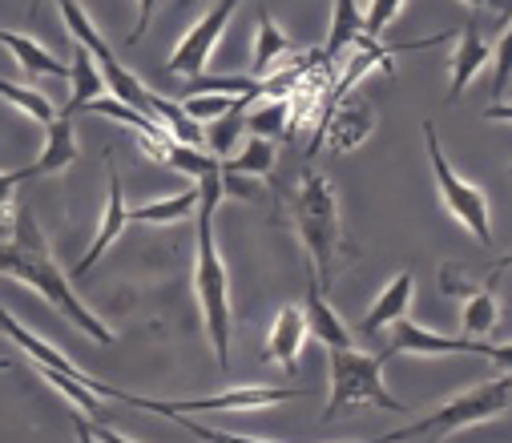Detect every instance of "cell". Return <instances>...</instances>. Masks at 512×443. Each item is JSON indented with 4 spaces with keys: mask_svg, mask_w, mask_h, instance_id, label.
I'll return each instance as SVG.
<instances>
[{
    "mask_svg": "<svg viewBox=\"0 0 512 443\" xmlns=\"http://www.w3.org/2000/svg\"><path fill=\"white\" fill-rule=\"evenodd\" d=\"M0 274H13V278H21V282H29L37 294H45L53 311L69 315V323H73L77 331H85L93 343H105V347L113 343V331L77 299L73 282H69V278L61 274V266L53 262L49 242H45V234L37 230V222H33L29 210H17L13 238L0 242Z\"/></svg>",
    "mask_w": 512,
    "mask_h": 443,
    "instance_id": "1",
    "label": "cell"
},
{
    "mask_svg": "<svg viewBox=\"0 0 512 443\" xmlns=\"http://www.w3.org/2000/svg\"><path fill=\"white\" fill-rule=\"evenodd\" d=\"M222 202V182L218 174L198 178V258H194V294H198V307L206 319V335L214 347L218 367H230V278L214 242V214Z\"/></svg>",
    "mask_w": 512,
    "mask_h": 443,
    "instance_id": "2",
    "label": "cell"
},
{
    "mask_svg": "<svg viewBox=\"0 0 512 443\" xmlns=\"http://www.w3.org/2000/svg\"><path fill=\"white\" fill-rule=\"evenodd\" d=\"M295 226L307 250V266L315 270L319 282H331L335 258L347 250V242H343V222H339V198L327 174L303 170L299 190H295Z\"/></svg>",
    "mask_w": 512,
    "mask_h": 443,
    "instance_id": "3",
    "label": "cell"
},
{
    "mask_svg": "<svg viewBox=\"0 0 512 443\" xmlns=\"http://www.w3.org/2000/svg\"><path fill=\"white\" fill-rule=\"evenodd\" d=\"M331 363V399L323 407V423H335L351 407H383V411H404V403L383 387V367L392 363V351L383 347L379 355H363L355 347L327 351Z\"/></svg>",
    "mask_w": 512,
    "mask_h": 443,
    "instance_id": "4",
    "label": "cell"
},
{
    "mask_svg": "<svg viewBox=\"0 0 512 443\" xmlns=\"http://www.w3.org/2000/svg\"><path fill=\"white\" fill-rule=\"evenodd\" d=\"M508 403H512V379H508V371H504L500 379L480 383V387L464 391L460 399L444 403L440 411H432V415H424V419H416V423H408V427H400V431H392V435H379V439H383V443H400V439H440V435H448V431H456V427H468V423H484V419L504 415Z\"/></svg>",
    "mask_w": 512,
    "mask_h": 443,
    "instance_id": "5",
    "label": "cell"
},
{
    "mask_svg": "<svg viewBox=\"0 0 512 443\" xmlns=\"http://www.w3.org/2000/svg\"><path fill=\"white\" fill-rule=\"evenodd\" d=\"M424 145H428V162H432V174H436V186H440V198L444 206L456 214V222L468 226V234L480 242V246H492V222H488V198L468 186L444 158V145H440V133L432 121H424Z\"/></svg>",
    "mask_w": 512,
    "mask_h": 443,
    "instance_id": "6",
    "label": "cell"
},
{
    "mask_svg": "<svg viewBox=\"0 0 512 443\" xmlns=\"http://www.w3.org/2000/svg\"><path fill=\"white\" fill-rule=\"evenodd\" d=\"M311 395L307 387H234L222 395H206V399H146V395H130L125 403L154 411V415H186V411H259V407H275L287 399H303Z\"/></svg>",
    "mask_w": 512,
    "mask_h": 443,
    "instance_id": "7",
    "label": "cell"
},
{
    "mask_svg": "<svg viewBox=\"0 0 512 443\" xmlns=\"http://www.w3.org/2000/svg\"><path fill=\"white\" fill-rule=\"evenodd\" d=\"M388 351H392V359H396V355H480V359L500 363V371H508V363H512L508 347H492V343H480V339H448V335L424 331V327L412 323V319H396V323H392V343H388Z\"/></svg>",
    "mask_w": 512,
    "mask_h": 443,
    "instance_id": "8",
    "label": "cell"
},
{
    "mask_svg": "<svg viewBox=\"0 0 512 443\" xmlns=\"http://www.w3.org/2000/svg\"><path fill=\"white\" fill-rule=\"evenodd\" d=\"M375 129V105L367 97H339L331 105V113L323 117V129L315 137V150L327 145V154H351L367 141V133Z\"/></svg>",
    "mask_w": 512,
    "mask_h": 443,
    "instance_id": "9",
    "label": "cell"
},
{
    "mask_svg": "<svg viewBox=\"0 0 512 443\" xmlns=\"http://www.w3.org/2000/svg\"><path fill=\"white\" fill-rule=\"evenodd\" d=\"M0 335H9V339H13V343H17V347L37 363V367H45V371H61V375H73V379H81L89 391H97V395H105V399H121V403H125V391H117V387L97 383L93 375H85L69 355H61V351H57V347H49L45 339H37V335H33L29 327H21L5 307H0Z\"/></svg>",
    "mask_w": 512,
    "mask_h": 443,
    "instance_id": "10",
    "label": "cell"
},
{
    "mask_svg": "<svg viewBox=\"0 0 512 443\" xmlns=\"http://www.w3.org/2000/svg\"><path fill=\"white\" fill-rule=\"evenodd\" d=\"M242 5V0H218V5L182 37V45L174 49V57H170V73H182V77H198L202 69H206V61H210V49L218 45V37H222V29L230 25V17H234V9Z\"/></svg>",
    "mask_w": 512,
    "mask_h": 443,
    "instance_id": "11",
    "label": "cell"
},
{
    "mask_svg": "<svg viewBox=\"0 0 512 443\" xmlns=\"http://www.w3.org/2000/svg\"><path fill=\"white\" fill-rule=\"evenodd\" d=\"M125 226H130V210H125V190H121V174H117V162H109V206H105V218H101V230H97V238L89 242V250H85V258L77 262V270H73V278H81V274H89L93 266H97V258L125 234Z\"/></svg>",
    "mask_w": 512,
    "mask_h": 443,
    "instance_id": "12",
    "label": "cell"
},
{
    "mask_svg": "<svg viewBox=\"0 0 512 443\" xmlns=\"http://www.w3.org/2000/svg\"><path fill=\"white\" fill-rule=\"evenodd\" d=\"M303 319H307V335H315L327 351L351 347V331H347V323L335 315V307L323 299V282L315 278L311 266H307V303H303Z\"/></svg>",
    "mask_w": 512,
    "mask_h": 443,
    "instance_id": "13",
    "label": "cell"
},
{
    "mask_svg": "<svg viewBox=\"0 0 512 443\" xmlns=\"http://www.w3.org/2000/svg\"><path fill=\"white\" fill-rule=\"evenodd\" d=\"M488 57H492V49H488V41L480 37V17L472 13V17L464 21V29H460V45H456V57H452V81H448V97H444L448 105L464 97V89H468L472 77L488 65Z\"/></svg>",
    "mask_w": 512,
    "mask_h": 443,
    "instance_id": "14",
    "label": "cell"
},
{
    "mask_svg": "<svg viewBox=\"0 0 512 443\" xmlns=\"http://www.w3.org/2000/svg\"><path fill=\"white\" fill-rule=\"evenodd\" d=\"M303 343H307V319H303V307H283L271 335H267V359H275L279 367L295 371L299 367V355H303Z\"/></svg>",
    "mask_w": 512,
    "mask_h": 443,
    "instance_id": "15",
    "label": "cell"
},
{
    "mask_svg": "<svg viewBox=\"0 0 512 443\" xmlns=\"http://www.w3.org/2000/svg\"><path fill=\"white\" fill-rule=\"evenodd\" d=\"M77 158V125L69 113H57L49 121V133H45V150L37 158V166H29V178H49V174H61L69 162Z\"/></svg>",
    "mask_w": 512,
    "mask_h": 443,
    "instance_id": "16",
    "label": "cell"
},
{
    "mask_svg": "<svg viewBox=\"0 0 512 443\" xmlns=\"http://www.w3.org/2000/svg\"><path fill=\"white\" fill-rule=\"evenodd\" d=\"M412 286H416V278L404 270L396 282H388L379 290V299L371 303V311H367V319H363V335H379L383 327H392L396 319H404L408 315V303H412Z\"/></svg>",
    "mask_w": 512,
    "mask_h": 443,
    "instance_id": "17",
    "label": "cell"
},
{
    "mask_svg": "<svg viewBox=\"0 0 512 443\" xmlns=\"http://www.w3.org/2000/svg\"><path fill=\"white\" fill-rule=\"evenodd\" d=\"M287 53H295V41L271 21V13L263 9L259 13V41H254V61H250V77L254 81H263L271 69H275V61L279 57H287Z\"/></svg>",
    "mask_w": 512,
    "mask_h": 443,
    "instance_id": "18",
    "label": "cell"
},
{
    "mask_svg": "<svg viewBox=\"0 0 512 443\" xmlns=\"http://www.w3.org/2000/svg\"><path fill=\"white\" fill-rule=\"evenodd\" d=\"M0 45L13 49V57H17L33 77H69V65H65V61H57L49 49H41L37 41H29V37H21V33H5V29H0Z\"/></svg>",
    "mask_w": 512,
    "mask_h": 443,
    "instance_id": "19",
    "label": "cell"
},
{
    "mask_svg": "<svg viewBox=\"0 0 512 443\" xmlns=\"http://www.w3.org/2000/svg\"><path fill=\"white\" fill-rule=\"evenodd\" d=\"M363 37V17H359V0H335V13H331V37L323 49V61L331 65L343 49H351Z\"/></svg>",
    "mask_w": 512,
    "mask_h": 443,
    "instance_id": "20",
    "label": "cell"
},
{
    "mask_svg": "<svg viewBox=\"0 0 512 443\" xmlns=\"http://www.w3.org/2000/svg\"><path fill=\"white\" fill-rule=\"evenodd\" d=\"M69 81H73V97H69V105H65V113L73 117L81 105H89L93 97H101L105 93V81H101V73H97V61L77 45V53H73V65H69Z\"/></svg>",
    "mask_w": 512,
    "mask_h": 443,
    "instance_id": "21",
    "label": "cell"
},
{
    "mask_svg": "<svg viewBox=\"0 0 512 443\" xmlns=\"http://www.w3.org/2000/svg\"><path fill=\"white\" fill-rule=\"evenodd\" d=\"M271 170H275V141L267 137H250L238 158H222V174H238V178H263Z\"/></svg>",
    "mask_w": 512,
    "mask_h": 443,
    "instance_id": "22",
    "label": "cell"
},
{
    "mask_svg": "<svg viewBox=\"0 0 512 443\" xmlns=\"http://www.w3.org/2000/svg\"><path fill=\"white\" fill-rule=\"evenodd\" d=\"M198 206V186L194 190H182L174 198H158V202H146L138 210H130V222H154V226H170V222H182L190 218Z\"/></svg>",
    "mask_w": 512,
    "mask_h": 443,
    "instance_id": "23",
    "label": "cell"
},
{
    "mask_svg": "<svg viewBox=\"0 0 512 443\" xmlns=\"http://www.w3.org/2000/svg\"><path fill=\"white\" fill-rule=\"evenodd\" d=\"M182 105V113L194 121V125H210V121H218V117H226V113H238V109H246V97H226V93H190L186 101H178Z\"/></svg>",
    "mask_w": 512,
    "mask_h": 443,
    "instance_id": "24",
    "label": "cell"
},
{
    "mask_svg": "<svg viewBox=\"0 0 512 443\" xmlns=\"http://www.w3.org/2000/svg\"><path fill=\"white\" fill-rule=\"evenodd\" d=\"M287 125H291V101H267L263 109H254L246 121H242V129H250V137H267V141H275V137H283L287 133Z\"/></svg>",
    "mask_w": 512,
    "mask_h": 443,
    "instance_id": "25",
    "label": "cell"
},
{
    "mask_svg": "<svg viewBox=\"0 0 512 443\" xmlns=\"http://www.w3.org/2000/svg\"><path fill=\"white\" fill-rule=\"evenodd\" d=\"M464 339H480L496 327V299H492V290H476L464 299Z\"/></svg>",
    "mask_w": 512,
    "mask_h": 443,
    "instance_id": "26",
    "label": "cell"
},
{
    "mask_svg": "<svg viewBox=\"0 0 512 443\" xmlns=\"http://www.w3.org/2000/svg\"><path fill=\"white\" fill-rule=\"evenodd\" d=\"M0 97L13 101L21 113H29V117H33V121H41V125H49V121L57 117V109H53V101H49L45 93L25 89V85H13V81H5V77H0Z\"/></svg>",
    "mask_w": 512,
    "mask_h": 443,
    "instance_id": "27",
    "label": "cell"
},
{
    "mask_svg": "<svg viewBox=\"0 0 512 443\" xmlns=\"http://www.w3.org/2000/svg\"><path fill=\"white\" fill-rule=\"evenodd\" d=\"M162 162L174 166V170H182V174H190V178H206V174H218L222 170L218 158H206V154L194 150V145H178V141H166Z\"/></svg>",
    "mask_w": 512,
    "mask_h": 443,
    "instance_id": "28",
    "label": "cell"
},
{
    "mask_svg": "<svg viewBox=\"0 0 512 443\" xmlns=\"http://www.w3.org/2000/svg\"><path fill=\"white\" fill-rule=\"evenodd\" d=\"M41 375H45V379H49V383H53L61 395H69L77 411H85V415H105V411H101V395H97V391H89L81 379L61 375V371H45V367H41Z\"/></svg>",
    "mask_w": 512,
    "mask_h": 443,
    "instance_id": "29",
    "label": "cell"
},
{
    "mask_svg": "<svg viewBox=\"0 0 512 443\" xmlns=\"http://www.w3.org/2000/svg\"><path fill=\"white\" fill-rule=\"evenodd\" d=\"M242 137V121L234 117V113H226V117H218V121H210V133H206V141H210V150H214V158L222 162V158H230V150H234V141Z\"/></svg>",
    "mask_w": 512,
    "mask_h": 443,
    "instance_id": "30",
    "label": "cell"
},
{
    "mask_svg": "<svg viewBox=\"0 0 512 443\" xmlns=\"http://www.w3.org/2000/svg\"><path fill=\"white\" fill-rule=\"evenodd\" d=\"M400 5H404V0H371V9L363 13V37L379 41V37H383V29H388V25L396 21Z\"/></svg>",
    "mask_w": 512,
    "mask_h": 443,
    "instance_id": "31",
    "label": "cell"
},
{
    "mask_svg": "<svg viewBox=\"0 0 512 443\" xmlns=\"http://www.w3.org/2000/svg\"><path fill=\"white\" fill-rule=\"evenodd\" d=\"M440 290L448 294V299H468V294H476V290H484V286H472L468 282V274H464V266H440Z\"/></svg>",
    "mask_w": 512,
    "mask_h": 443,
    "instance_id": "32",
    "label": "cell"
},
{
    "mask_svg": "<svg viewBox=\"0 0 512 443\" xmlns=\"http://www.w3.org/2000/svg\"><path fill=\"white\" fill-rule=\"evenodd\" d=\"M178 427H186L190 435H198V439H206V443H263V439H246V435H230V431H218V427H202V423H194V419H186V415H170Z\"/></svg>",
    "mask_w": 512,
    "mask_h": 443,
    "instance_id": "33",
    "label": "cell"
},
{
    "mask_svg": "<svg viewBox=\"0 0 512 443\" xmlns=\"http://www.w3.org/2000/svg\"><path fill=\"white\" fill-rule=\"evenodd\" d=\"M492 61H496V81H492V97L504 101V89H508V33H500L496 49H492Z\"/></svg>",
    "mask_w": 512,
    "mask_h": 443,
    "instance_id": "34",
    "label": "cell"
},
{
    "mask_svg": "<svg viewBox=\"0 0 512 443\" xmlns=\"http://www.w3.org/2000/svg\"><path fill=\"white\" fill-rule=\"evenodd\" d=\"M25 182H33V178H29V170L0 174V210H9V206H13V194H17V186H25Z\"/></svg>",
    "mask_w": 512,
    "mask_h": 443,
    "instance_id": "35",
    "label": "cell"
},
{
    "mask_svg": "<svg viewBox=\"0 0 512 443\" xmlns=\"http://www.w3.org/2000/svg\"><path fill=\"white\" fill-rule=\"evenodd\" d=\"M154 9H158V0H138V29H134L130 45H138V41L146 37V29H150V21H154Z\"/></svg>",
    "mask_w": 512,
    "mask_h": 443,
    "instance_id": "36",
    "label": "cell"
},
{
    "mask_svg": "<svg viewBox=\"0 0 512 443\" xmlns=\"http://www.w3.org/2000/svg\"><path fill=\"white\" fill-rule=\"evenodd\" d=\"M93 439H97V443H134V439H125L121 431H113V427H109V423H101V419L93 423Z\"/></svg>",
    "mask_w": 512,
    "mask_h": 443,
    "instance_id": "37",
    "label": "cell"
},
{
    "mask_svg": "<svg viewBox=\"0 0 512 443\" xmlns=\"http://www.w3.org/2000/svg\"><path fill=\"white\" fill-rule=\"evenodd\" d=\"M73 427H77V443H97V439H93V423L85 419V411L73 415Z\"/></svg>",
    "mask_w": 512,
    "mask_h": 443,
    "instance_id": "38",
    "label": "cell"
},
{
    "mask_svg": "<svg viewBox=\"0 0 512 443\" xmlns=\"http://www.w3.org/2000/svg\"><path fill=\"white\" fill-rule=\"evenodd\" d=\"M464 5H472V9H500V13H508V0H464Z\"/></svg>",
    "mask_w": 512,
    "mask_h": 443,
    "instance_id": "39",
    "label": "cell"
},
{
    "mask_svg": "<svg viewBox=\"0 0 512 443\" xmlns=\"http://www.w3.org/2000/svg\"><path fill=\"white\" fill-rule=\"evenodd\" d=\"M484 117H496V121H508L512 113H508V105L500 101V105H492V109H484Z\"/></svg>",
    "mask_w": 512,
    "mask_h": 443,
    "instance_id": "40",
    "label": "cell"
},
{
    "mask_svg": "<svg viewBox=\"0 0 512 443\" xmlns=\"http://www.w3.org/2000/svg\"><path fill=\"white\" fill-rule=\"evenodd\" d=\"M0 371H13V359H0Z\"/></svg>",
    "mask_w": 512,
    "mask_h": 443,
    "instance_id": "41",
    "label": "cell"
},
{
    "mask_svg": "<svg viewBox=\"0 0 512 443\" xmlns=\"http://www.w3.org/2000/svg\"><path fill=\"white\" fill-rule=\"evenodd\" d=\"M363 443H383V439H363Z\"/></svg>",
    "mask_w": 512,
    "mask_h": 443,
    "instance_id": "42",
    "label": "cell"
},
{
    "mask_svg": "<svg viewBox=\"0 0 512 443\" xmlns=\"http://www.w3.org/2000/svg\"><path fill=\"white\" fill-rule=\"evenodd\" d=\"M182 5H186V0H182Z\"/></svg>",
    "mask_w": 512,
    "mask_h": 443,
    "instance_id": "43",
    "label": "cell"
}]
</instances>
